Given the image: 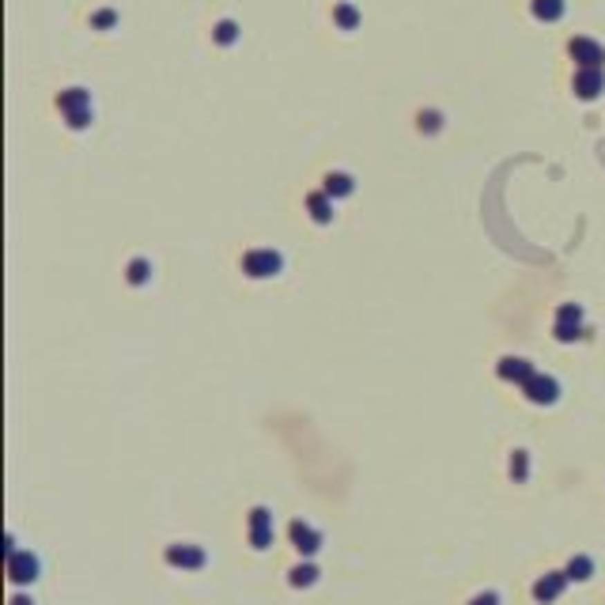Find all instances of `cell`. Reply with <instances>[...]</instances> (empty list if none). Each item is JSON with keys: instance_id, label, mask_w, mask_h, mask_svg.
I'll list each match as a JSON object with an SVG mask.
<instances>
[{"instance_id": "19", "label": "cell", "mask_w": 605, "mask_h": 605, "mask_svg": "<svg viewBox=\"0 0 605 605\" xmlns=\"http://www.w3.org/2000/svg\"><path fill=\"white\" fill-rule=\"evenodd\" d=\"M314 575H318L314 568H295V571H292V583H295V586H310Z\"/></svg>"}, {"instance_id": "24", "label": "cell", "mask_w": 605, "mask_h": 605, "mask_svg": "<svg viewBox=\"0 0 605 605\" xmlns=\"http://www.w3.org/2000/svg\"><path fill=\"white\" fill-rule=\"evenodd\" d=\"M499 598H496V594H481V598H473V605H496Z\"/></svg>"}, {"instance_id": "25", "label": "cell", "mask_w": 605, "mask_h": 605, "mask_svg": "<svg viewBox=\"0 0 605 605\" xmlns=\"http://www.w3.org/2000/svg\"><path fill=\"white\" fill-rule=\"evenodd\" d=\"M12 605H30V602H27V598H15V602H12Z\"/></svg>"}, {"instance_id": "17", "label": "cell", "mask_w": 605, "mask_h": 605, "mask_svg": "<svg viewBox=\"0 0 605 605\" xmlns=\"http://www.w3.org/2000/svg\"><path fill=\"white\" fill-rule=\"evenodd\" d=\"M235 38H239V27H235L231 19H223L220 27H216V42H220V46H231Z\"/></svg>"}, {"instance_id": "6", "label": "cell", "mask_w": 605, "mask_h": 605, "mask_svg": "<svg viewBox=\"0 0 605 605\" xmlns=\"http://www.w3.org/2000/svg\"><path fill=\"white\" fill-rule=\"evenodd\" d=\"M579 318H583V310H579V306H560V314H556V337H560V341H575V337L579 333H583V329H579Z\"/></svg>"}, {"instance_id": "1", "label": "cell", "mask_w": 605, "mask_h": 605, "mask_svg": "<svg viewBox=\"0 0 605 605\" xmlns=\"http://www.w3.org/2000/svg\"><path fill=\"white\" fill-rule=\"evenodd\" d=\"M57 106L64 110V118H68L72 129H84L87 121H91V95H87L84 87L61 91V95H57Z\"/></svg>"}, {"instance_id": "21", "label": "cell", "mask_w": 605, "mask_h": 605, "mask_svg": "<svg viewBox=\"0 0 605 605\" xmlns=\"http://www.w3.org/2000/svg\"><path fill=\"white\" fill-rule=\"evenodd\" d=\"M511 473H514V477H526V454H522V450H519V454H514V462H511Z\"/></svg>"}, {"instance_id": "2", "label": "cell", "mask_w": 605, "mask_h": 605, "mask_svg": "<svg viewBox=\"0 0 605 605\" xmlns=\"http://www.w3.org/2000/svg\"><path fill=\"white\" fill-rule=\"evenodd\" d=\"M242 269H246L250 277H277L280 272V254L277 250H250V254L242 257Z\"/></svg>"}, {"instance_id": "7", "label": "cell", "mask_w": 605, "mask_h": 605, "mask_svg": "<svg viewBox=\"0 0 605 605\" xmlns=\"http://www.w3.org/2000/svg\"><path fill=\"white\" fill-rule=\"evenodd\" d=\"M602 87H605L602 68H583V72L575 76V95H579V99H598Z\"/></svg>"}, {"instance_id": "18", "label": "cell", "mask_w": 605, "mask_h": 605, "mask_svg": "<svg viewBox=\"0 0 605 605\" xmlns=\"http://www.w3.org/2000/svg\"><path fill=\"white\" fill-rule=\"evenodd\" d=\"M333 15H337V23H341V27H348V30H352V27H356V23H360L356 8H348V4H341V8H337V12H333Z\"/></svg>"}, {"instance_id": "23", "label": "cell", "mask_w": 605, "mask_h": 605, "mask_svg": "<svg viewBox=\"0 0 605 605\" xmlns=\"http://www.w3.org/2000/svg\"><path fill=\"white\" fill-rule=\"evenodd\" d=\"M95 23H99V27H110V23H114V12H99L95 15Z\"/></svg>"}, {"instance_id": "8", "label": "cell", "mask_w": 605, "mask_h": 605, "mask_svg": "<svg viewBox=\"0 0 605 605\" xmlns=\"http://www.w3.org/2000/svg\"><path fill=\"white\" fill-rule=\"evenodd\" d=\"M272 514L265 511V507H257L254 511V522H250V541H254V548H265L269 545V537H272Z\"/></svg>"}, {"instance_id": "3", "label": "cell", "mask_w": 605, "mask_h": 605, "mask_svg": "<svg viewBox=\"0 0 605 605\" xmlns=\"http://www.w3.org/2000/svg\"><path fill=\"white\" fill-rule=\"evenodd\" d=\"M568 53L583 64V68H602V64H605V50H602L598 42H590V38H571Z\"/></svg>"}, {"instance_id": "5", "label": "cell", "mask_w": 605, "mask_h": 605, "mask_svg": "<svg viewBox=\"0 0 605 605\" xmlns=\"http://www.w3.org/2000/svg\"><path fill=\"white\" fill-rule=\"evenodd\" d=\"M522 390H526V398L537 401V405H552L556 393H560V386H556L552 378H545V375H534L526 386H522Z\"/></svg>"}, {"instance_id": "16", "label": "cell", "mask_w": 605, "mask_h": 605, "mask_svg": "<svg viewBox=\"0 0 605 605\" xmlns=\"http://www.w3.org/2000/svg\"><path fill=\"white\" fill-rule=\"evenodd\" d=\"M590 571H594V564L586 560V556H575L571 568H568V579H590Z\"/></svg>"}, {"instance_id": "20", "label": "cell", "mask_w": 605, "mask_h": 605, "mask_svg": "<svg viewBox=\"0 0 605 605\" xmlns=\"http://www.w3.org/2000/svg\"><path fill=\"white\" fill-rule=\"evenodd\" d=\"M129 280H133V284H144V280H148V261H133L129 265Z\"/></svg>"}, {"instance_id": "11", "label": "cell", "mask_w": 605, "mask_h": 605, "mask_svg": "<svg viewBox=\"0 0 605 605\" xmlns=\"http://www.w3.org/2000/svg\"><path fill=\"white\" fill-rule=\"evenodd\" d=\"M499 375H503V378H511V382H522V386H526L530 378L537 375V371L530 367L526 360H503V363H499Z\"/></svg>"}, {"instance_id": "22", "label": "cell", "mask_w": 605, "mask_h": 605, "mask_svg": "<svg viewBox=\"0 0 605 605\" xmlns=\"http://www.w3.org/2000/svg\"><path fill=\"white\" fill-rule=\"evenodd\" d=\"M420 129H439V114H420Z\"/></svg>"}, {"instance_id": "13", "label": "cell", "mask_w": 605, "mask_h": 605, "mask_svg": "<svg viewBox=\"0 0 605 605\" xmlns=\"http://www.w3.org/2000/svg\"><path fill=\"white\" fill-rule=\"evenodd\" d=\"M356 189V182L348 174H326V197H348Z\"/></svg>"}, {"instance_id": "10", "label": "cell", "mask_w": 605, "mask_h": 605, "mask_svg": "<svg viewBox=\"0 0 605 605\" xmlns=\"http://www.w3.org/2000/svg\"><path fill=\"white\" fill-rule=\"evenodd\" d=\"M167 560H171L174 564V568H201V564H205V552H201V548H189V545H171V548H167Z\"/></svg>"}, {"instance_id": "9", "label": "cell", "mask_w": 605, "mask_h": 605, "mask_svg": "<svg viewBox=\"0 0 605 605\" xmlns=\"http://www.w3.org/2000/svg\"><path fill=\"white\" fill-rule=\"evenodd\" d=\"M292 541H295V548H299V552L310 556V552H318L322 534H318V530H310L306 522H292Z\"/></svg>"}, {"instance_id": "4", "label": "cell", "mask_w": 605, "mask_h": 605, "mask_svg": "<svg viewBox=\"0 0 605 605\" xmlns=\"http://www.w3.org/2000/svg\"><path fill=\"white\" fill-rule=\"evenodd\" d=\"M8 575H12L15 583H35L38 579V560L30 552H12L8 556Z\"/></svg>"}, {"instance_id": "14", "label": "cell", "mask_w": 605, "mask_h": 605, "mask_svg": "<svg viewBox=\"0 0 605 605\" xmlns=\"http://www.w3.org/2000/svg\"><path fill=\"white\" fill-rule=\"evenodd\" d=\"M306 208H310V216H314L318 223H329V220H333V208H329L326 193H310V197H306Z\"/></svg>"}, {"instance_id": "15", "label": "cell", "mask_w": 605, "mask_h": 605, "mask_svg": "<svg viewBox=\"0 0 605 605\" xmlns=\"http://www.w3.org/2000/svg\"><path fill=\"white\" fill-rule=\"evenodd\" d=\"M534 15L537 19H545V23L560 19L564 15V0H534Z\"/></svg>"}, {"instance_id": "12", "label": "cell", "mask_w": 605, "mask_h": 605, "mask_svg": "<svg viewBox=\"0 0 605 605\" xmlns=\"http://www.w3.org/2000/svg\"><path fill=\"white\" fill-rule=\"evenodd\" d=\"M564 583H568V575H560V571H552V575H545L541 583L534 586V598H537V602H552L556 594L564 590Z\"/></svg>"}]
</instances>
